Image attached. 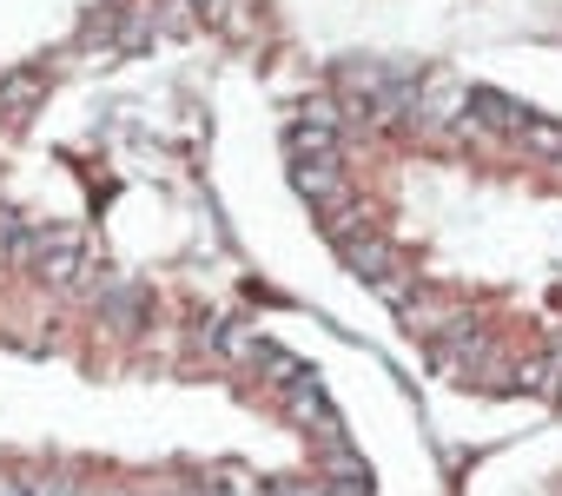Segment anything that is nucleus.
<instances>
[{
	"label": "nucleus",
	"instance_id": "f257e3e1",
	"mask_svg": "<svg viewBox=\"0 0 562 496\" xmlns=\"http://www.w3.org/2000/svg\"><path fill=\"white\" fill-rule=\"evenodd\" d=\"M27 245H34V279L47 285H80V272H93L74 232H27Z\"/></svg>",
	"mask_w": 562,
	"mask_h": 496
},
{
	"label": "nucleus",
	"instance_id": "f03ea898",
	"mask_svg": "<svg viewBox=\"0 0 562 496\" xmlns=\"http://www.w3.org/2000/svg\"><path fill=\"white\" fill-rule=\"evenodd\" d=\"M292 153H299V166H318V159H338V126H325V120H292Z\"/></svg>",
	"mask_w": 562,
	"mask_h": 496
},
{
	"label": "nucleus",
	"instance_id": "7ed1b4c3",
	"mask_svg": "<svg viewBox=\"0 0 562 496\" xmlns=\"http://www.w3.org/2000/svg\"><path fill=\"white\" fill-rule=\"evenodd\" d=\"M299 192H312V199H325V205H345V199H351V185H345V172H338V159H318V166H299Z\"/></svg>",
	"mask_w": 562,
	"mask_h": 496
},
{
	"label": "nucleus",
	"instance_id": "20e7f679",
	"mask_svg": "<svg viewBox=\"0 0 562 496\" xmlns=\"http://www.w3.org/2000/svg\"><path fill=\"white\" fill-rule=\"evenodd\" d=\"M516 139H522L529 153H542V159H562V126H549V120H522Z\"/></svg>",
	"mask_w": 562,
	"mask_h": 496
},
{
	"label": "nucleus",
	"instance_id": "39448f33",
	"mask_svg": "<svg viewBox=\"0 0 562 496\" xmlns=\"http://www.w3.org/2000/svg\"><path fill=\"white\" fill-rule=\"evenodd\" d=\"M470 106H476V113H483L490 126H522V113H516V106H509L503 93H470Z\"/></svg>",
	"mask_w": 562,
	"mask_h": 496
},
{
	"label": "nucleus",
	"instance_id": "423d86ee",
	"mask_svg": "<svg viewBox=\"0 0 562 496\" xmlns=\"http://www.w3.org/2000/svg\"><path fill=\"white\" fill-rule=\"evenodd\" d=\"M331 496H371V476H364L358 463H345V476L331 483Z\"/></svg>",
	"mask_w": 562,
	"mask_h": 496
},
{
	"label": "nucleus",
	"instance_id": "0eeeda50",
	"mask_svg": "<svg viewBox=\"0 0 562 496\" xmlns=\"http://www.w3.org/2000/svg\"><path fill=\"white\" fill-rule=\"evenodd\" d=\"M113 496H133V489H113Z\"/></svg>",
	"mask_w": 562,
	"mask_h": 496
}]
</instances>
